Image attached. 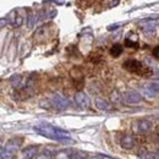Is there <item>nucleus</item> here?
<instances>
[{
  "label": "nucleus",
  "mask_w": 159,
  "mask_h": 159,
  "mask_svg": "<svg viewBox=\"0 0 159 159\" xmlns=\"http://www.w3.org/2000/svg\"><path fill=\"white\" fill-rule=\"evenodd\" d=\"M33 130L44 137H48L50 139H55V141H65L69 139V132L64 131L59 127L53 126L49 122H40L33 126Z\"/></svg>",
  "instance_id": "1"
},
{
  "label": "nucleus",
  "mask_w": 159,
  "mask_h": 159,
  "mask_svg": "<svg viewBox=\"0 0 159 159\" xmlns=\"http://www.w3.org/2000/svg\"><path fill=\"white\" fill-rule=\"evenodd\" d=\"M122 65H124V69H126L127 71H130L132 74H139V75L142 74V70L144 69L143 65H142V62H139V60H134V59L126 60Z\"/></svg>",
  "instance_id": "2"
},
{
  "label": "nucleus",
  "mask_w": 159,
  "mask_h": 159,
  "mask_svg": "<svg viewBox=\"0 0 159 159\" xmlns=\"http://www.w3.org/2000/svg\"><path fill=\"white\" fill-rule=\"evenodd\" d=\"M50 100H52V104L59 110H66L70 107V102L65 99V98H62L59 94H53L50 97Z\"/></svg>",
  "instance_id": "3"
},
{
  "label": "nucleus",
  "mask_w": 159,
  "mask_h": 159,
  "mask_svg": "<svg viewBox=\"0 0 159 159\" xmlns=\"http://www.w3.org/2000/svg\"><path fill=\"white\" fill-rule=\"evenodd\" d=\"M159 25V19H147V20H143L139 22V26L143 30V32L146 33H152L154 32L156 27Z\"/></svg>",
  "instance_id": "4"
},
{
  "label": "nucleus",
  "mask_w": 159,
  "mask_h": 159,
  "mask_svg": "<svg viewBox=\"0 0 159 159\" xmlns=\"http://www.w3.org/2000/svg\"><path fill=\"white\" fill-rule=\"evenodd\" d=\"M122 99L127 104H136V103H139L142 100V96L136 91H127L122 94Z\"/></svg>",
  "instance_id": "5"
},
{
  "label": "nucleus",
  "mask_w": 159,
  "mask_h": 159,
  "mask_svg": "<svg viewBox=\"0 0 159 159\" xmlns=\"http://www.w3.org/2000/svg\"><path fill=\"white\" fill-rule=\"evenodd\" d=\"M142 92L147 97H156L159 94V83H147L146 86L142 87Z\"/></svg>",
  "instance_id": "6"
},
{
  "label": "nucleus",
  "mask_w": 159,
  "mask_h": 159,
  "mask_svg": "<svg viewBox=\"0 0 159 159\" xmlns=\"http://www.w3.org/2000/svg\"><path fill=\"white\" fill-rule=\"evenodd\" d=\"M75 102L77 103V105H79L80 108H82V109H88L91 107L89 97L86 93H83V92H80V93H77L75 96Z\"/></svg>",
  "instance_id": "7"
},
{
  "label": "nucleus",
  "mask_w": 159,
  "mask_h": 159,
  "mask_svg": "<svg viewBox=\"0 0 159 159\" xmlns=\"http://www.w3.org/2000/svg\"><path fill=\"white\" fill-rule=\"evenodd\" d=\"M21 143H22V139H21V137H14V139H11L7 141L5 149H7L9 152H11V153L15 154L16 151L20 148Z\"/></svg>",
  "instance_id": "8"
},
{
  "label": "nucleus",
  "mask_w": 159,
  "mask_h": 159,
  "mask_svg": "<svg viewBox=\"0 0 159 159\" xmlns=\"http://www.w3.org/2000/svg\"><path fill=\"white\" fill-rule=\"evenodd\" d=\"M120 144L125 149H131L135 146V139L131 135H125V136H122V139L120 141Z\"/></svg>",
  "instance_id": "9"
},
{
  "label": "nucleus",
  "mask_w": 159,
  "mask_h": 159,
  "mask_svg": "<svg viewBox=\"0 0 159 159\" xmlns=\"http://www.w3.org/2000/svg\"><path fill=\"white\" fill-rule=\"evenodd\" d=\"M151 127H152V122L149 120H139V122H137V131L139 132H147L151 130Z\"/></svg>",
  "instance_id": "10"
},
{
  "label": "nucleus",
  "mask_w": 159,
  "mask_h": 159,
  "mask_svg": "<svg viewBox=\"0 0 159 159\" xmlns=\"http://www.w3.org/2000/svg\"><path fill=\"white\" fill-rule=\"evenodd\" d=\"M94 104H96V107H97L99 110H109V109L111 108V105L109 104V102L103 99V98H96Z\"/></svg>",
  "instance_id": "11"
},
{
  "label": "nucleus",
  "mask_w": 159,
  "mask_h": 159,
  "mask_svg": "<svg viewBox=\"0 0 159 159\" xmlns=\"http://www.w3.org/2000/svg\"><path fill=\"white\" fill-rule=\"evenodd\" d=\"M36 151H37V147L36 146H30L26 149H23V157L26 159H31L36 154Z\"/></svg>",
  "instance_id": "12"
},
{
  "label": "nucleus",
  "mask_w": 159,
  "mask_h": 159,
  "mask_svg": "<svg viewBox=\"0 0 159 159\" xmlns=\"http://www.w3.org/2000/svg\"><path fill=\"white\" fill-rule=\"evenodd\" d=\"M122 45L121 44H114L113 45V48L110 49V55L111 57H114V58H118L119 55H121V53H122Z\"/></svg>",
  "instance_id": "13"
},
{
  "label": "nucleus",
  "mask_w": 159,
  "mask_h": 159,
  "mask_svg": "<svg viewBox=\"0 0 159 159\" xmlns=\"http://www.w3.org/2000/svg\"><path fill=\"white\" fill-rule=\"evenodd\" d=\"M14 158V153L9 152L5 148H1V153H0V159H12Z\"/></svg>",
  "instance_id": "14"
},
{
  "label": "nucleus",
  "mask_w": 159,
  "mask_h": 159,
  "mask_svg": "<svg viewBox=\"0 0 159 159\" xmlns=\"http://www.w3.org/2000/svg\"><path fill=\"white\" fill-rule=\"evenodd\" d=\"M72 159H87L88 158V154L86 152H81V151H77V152H74L72 156H71Z\"/></svg>",
  "instance_id": "15"
},
{
  "label": "nucleus",
  "mask_w": 159,
  "mask_h": 159,
  "mask_svg": "<svg viewBox=\"0 0 159 159\" xmlns=\"http://www.w3.org/2000/svg\"><path fill=\"white\" fill-rule=\"evenodd\" d=\"M144 159H159V154L154 153V152H147Z\"/></svg>",
  "instance_id": "16"
},
{
  "label": "nucleus",
  "mask_w": 159,
  "mask_h": 159,
  "mask_svg": "<svg viewBox=\"0 0 159 159\" xmlns=\"http://www.w3.org/2000/svg\"><path fill=\"white\" fill-rule=\"evenodd\" d=\"M20 81H21V77L19 75L11 77V83H12V86H19V84H20Z\"/></svg>",
  "instance_id": "17"
},
{
  "label": "nucleus",
  "mask_w": 159,
  "mask_h": 159,
  "mask_svg": "<svg viewBox=\"0 0 159 159\" xmlns=\"http://www.w3.org/2000/svg\"><path fill=\"white\" fill-rule=\"evenodd\" d=\"M125 45H126V47H129V48H131V47H135V45H137V43H136V42H132V40H130L129 38H126V39H125Z\"/></svg>",
  "instance_id": "18"
},
{
  "label": "nucleus",
  "mask_w": 159,
  "mask_h": 159,
  "mask_svg": "<svg viewBox=\"0 0 159 159\" xmlns=\"http://www.w3.org/2000/svg\"><path fill=\"white\" fill-rule=\"evenodd\" d=\"M120 27V23H113V25H109L108 26V31H114V30H118Z\"/></svg>",
  "instance_id": "19"
},
{
  "label": "nucleus",
  "mask_w": 159,
  "mask_h": 159,
  "mask_svg": "<svg viewBox=\"0 0 159 159\" xmlns=\"http://www.w3.org/2000/svg\"><path fill=\"white\" fill-rule=\"evenodd\" d=\"M153 55H154L156 58H158V59H159V45H158V47H156V48L153 49Z\"/></svg>",
  "instance_id": "20"
},
{
  "label": "nucleus",
  "mask_w": 159,
  "mask_h": 159,
  "mask_svg": "<svg viewBox=\"0 0 159 159\" xmlns=\"http://www.w3.org/2000/svg\"><path fill=\"white\" fill-rule=\"evenodd\" d=\"M92 159H108L107 157H103V156H96L94 158H92Z\"/></svg>",
  "instance_id": "21"
},
{
  "label": "nucleus",
  "mask_w": 159,
  "mask_h": 159,
  "mask_svg": "<svg viewBox=\"0 0 159 159\" xmlns=\"http://www.w3.org/2000/svg\"><path fill=\"white\" fill-rule=\"evenodd\" d=\"M109 4H110L111 6H115V5H118V4H119V1H118V0H116V1H110Z\"/></svg>",
  "instance_id": "22"
},
{
  "label": "nucleus",
  "mask_w": 159,
  "mask_h": 159,
  "mask_svg": "<svg viewBox=\"0 0 159 159\" xmlns=\"http://www.w3.org/2000/svg\"><path fill=\"white\" fill-rule=\"evenodd\" d=\"M55 2V5H64L65 4V1H54Z\"/></svg>",
  "instance_id": "23"
},
{
  "label": "nucleus",
  "mask_w": 159,
  "mask_h": 159,
  "mask_svg": "<svg viewBox=\"0 0 159 159\" xmlns=\"http://www.w3.org/2000/svg\"><path fill=\"white\" fill-rule=\"evenodd\" d=\"M156 79H159V71L156 72Z\"/></svg>",
  "instance_id": "24"
}]
</instances>
